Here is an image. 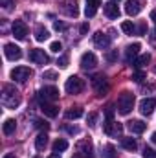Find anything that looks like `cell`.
I'll list each match as a JSON object with an SVG mask.
<instances>
[{
	"instance_id": "1",
	"label": "cell",
	"mask_w": 156,
	"mask_h": 158,
	"mask_svg": "<svg viewBox=\"0 0 156 158\" xmlns=\"http://www.w3.org/2000/svg\"><path fill=\"white\" fill-rule=\"evenodd\" d=\"M0 101H2V105H4L6 109H15V107H18V103H20V94H18V90H17L15 86L6 85L4 90H2Z\"/></svg>"
},
{
	"instance_id": "2",
	"label": "cell",
	"mask_w": 156,
	"mask_h": 158,
	"mask_svg": "<svg viewBox=\"0 0 156 158\" xmlns=\"http://www.w3.org/2000/svg\"><path fill=\"white\" fill-rule=\"evenodd\" d=\"M132 109H134V94L127 92V90L121 92V96L117 98V110H119V114L127 116Z\"/></svg>"
},
{
	"instance_id": "3",
	"label": "cell",
	"mask_w": 156,
	"mask_h": 158,
	"mask_svg": "<svg viewBox=\"0 0 156 158\" xmlns=\"http://www.w3.org/2000/svg\"><path fill=\"white\" fill-rule=\"evenodd\" d=\"M11 79L13 81H18V83H26L28 79L33 76V70L30 68V66H17V68H13L11 70Z\"/></svg>"
},
{
	"instance_id": "4",
	"label": "cell",
	"mask_w": 156,
	"mask_h": 158,
	"mask_svg": "<svg viewBox=\"0 0 156 158\" xmlns=\"http://www.w3.org/2000/svg\"><path fill=\"white\" fill-rule=\"evenodd\" d=\"M83 88H84V81L81 77H77V76L68 77L66 83H64V90L68 94H79V92H83Z\"/></svg>"
},
{
	"instance_id": "5",
	"label": "cell",
	"mask_w": 156,
	"mask_h": 158,
	"mask_svg": "<svg viewBox=\"0 0 156 158\" xmlns=\"http://www.w3.org/2000/svg\"><path fill=\"white\" fill-rule=\"evenodd\" d=\"M37 98H39L40 103H44V101H55V99H59V90L55 88V86H44V88H40L39 92H37Z\"/></svg>"
},
{
	"instance_id": "6",
	"label": "cell",
	"mask_w": 156,
	"mask_h": 158,
	"mask_svg": "<svg viewBox=\"0 0 156 158\" xmlns=\"http://www.w3.org/2000/svg\"><path fill=\"white\" fill-rule=\"evenodd\" d=\"M79 64H81L83 70H92V68H96V66H97V57H96V53H92V52H84V53L81 55Z\"/></svg>"
},
{
	"instance_id": "7",
	"label": "cell",
	"mask_w": 156,
	"mask_h": 158,
	"mask_svg": "<svg viewBox=\"0 0 156 158\" xmlns=\"http://www.w3.org/2000/svg\"><path fill=\"white\" fill-rule=\"evenodd\" d=\"M4 53H6V57H7L9 61H18V59L22 57V50H20L17 44H13V42H7V44L4 46Z\"/></svg>"
},
{
	"instance_id": "8",
	"label": "cell",
	"mask_w": 156,
	"mask_h": 158,
	"mask_svg": "<svg viewBox=\"0 0 156 158\" xmlns=\"http://www.w3.org/2000/svg\"><path fill=\"white\" fill-rule=\"evenodd\" d=\"M11 31H13L15 39L24 40V39H26V35H28V26H26L22 20H15V22H13V26H11Z\"/></svg>"
},
{
	"instance_id": "9",
	"label": "cell",
	"mask_w": 156,
	"mask_h": 158,
	"mask_svg": "<svg viewBox=\"0 0 156 158\" xmlns=\"http://www.w3.org/2000/svg\"><path fill=\"white\" fill-rule=\"evenodd\" d=\"M105 132H107L109 136H121L123 125H121L119 121H114V119H107V123H105Z\"/></svg>"
},
{
	"instance_id": "10",
	"label": "cell",
	"mask_w": 156,
	"mask_h": 158,
	"mask_svg": "<svg viewBox=\"0 0 156 158\" xmlns=\"http://www.w3.org/2000/svg\"><path fill=\"white\" fill-rule=\"evenodd\" d=\"M154 109H156V99L154 98H145V99L140 101V112H142L143 116H151Z\"/></svg>"
},
{
	"instance_id": "11",
	"label": "cell",
	"mask_w": 156,
	"mask_h": 158,
	"mask_svg": "<svg viewBox=\"0 0 156 158\" xmlns=\"http://www.w3.org/2000/svg\"><path fill=\"white\" fill-rule=\"evenodd\" d=\"M92 85H94L97 96H105V92L109 90V83H107L105 76H96V77L92 79Z\"/></svg>"
},
{
	"instance_id": "12",
	"label": "cell",
	"mask_w": 156,
	"mask_h": 158,
	"mask_svg": "<svg viewBox=\"0 0 156 158\" xmlns=\"http://www.w3.org/2000/svg\"><path fill=\"white\" fill-rule=\"evenodd\" d=\"M77 151L84 158H94V145L90 140H81L77 143Z\"/></svg>"
},
{
	"instance_id": "13",
	"label": "cell",
	"mask_w": 156,
	"mask_h": 158,
	"mask_svg": "<svg viewBox=\"0 0 156 158\" xmlns=\"http://www.w3.org/2000/svg\"><path fill=\"white\" fill-rule=\"evenodd\" d=\"M30 61H33V63H37V64H46V63L50 61V57L44 53V50L35 48V50L30 52Z\"/></svg>"
},
{
	"instance_id": "14",
	"label": "cell",
	"mask_w": 156,
	"mask_h": 158,
	"mask_svg": "<svg viewBox=\"0 0 156 158\" xmlns=\"http://www.w3.org/2000/svg\"><path fill=\"white\" fill-rule=\"evenodd\" d=\"M63 11L68 15V17H77L79 15V6H77V0H68L63 4Z\"/></svg>"
},
{
	"instance_id": "15",
	"label": "cell",
	"mask_w": 156,
	"mask_h": 158,
	"mask_svg": "<svg viewBox=\"0 0 156 158\" xmlns=\"http://www.w3.org/2000/svg\"><path fill=\"white\" fill-rule=\"evenodd\" d=\"M140 48H142V46H140L138 42L127 46V52H125V59H127V63H134V61H136V57H138V53H140Z\"/></svg>"
},
{
	"instance_id": "16",
	"label": "cell",
	"mask_w": 156,
	"mask_h": 158,
	"mask_svg": "<svg viewBox=\"0 0 156 158\" xmlns=\"http://www.w3.org/2000/svg\"><path fill=\"white\" fill-rule=\"evenodd\" d=\"M145 127H147V123H143L142 119H130V121H127V129L130 132H134V134H142L145 131Z\"/></svg>"
},
{
	"instance_id": "17",
	"label": "cell",
	"mask_w": 156,
	"mask_h": 158,
	"mask_svg": "<svg viewBox=\"0 0 156 158\" xmlns=\"http://www.w3.org/2000/svg\"><path fill=\"white\" fill-rule=\"evenodd\" d=\"M40 110H42V114L48 116V118H55V116L59 114V109H57L53 103H48V101L40 103Z\"/></svg>"
},
{
	"instance_id": "18",
	"label": "cell",
	"mask_w": 156,
	"mask_h": 158,
	"mask_svg": "<svg viewBox=\"0 0 156 158\" xmlns=\"http://www.w3.org/2000/svg\"><path fill=\"white\" fill-rule=\"evenodd\" d=\"M125 11H127V15L134 17V15H138V13L142 11V4H140L138 0H127V4H125Z\"/></svg>"
},
{
	"instance_id": "19",
	"label": "cell",
	"mask_w": 156,
	"mask_h": 158,
	"mask_svg": "<svg viewBox=\"0 0 156 158\" xmlns=\"http://www.w3.org/2000/svg\"><path fill=\"white\" fill-rule=\"evenodd\" d=\"M94 44H96L97 48H107V46L110 44V37L105 35L103 31H97V33L94 35Z\"/></svg>"
},
{
	"instance_id": "20",
	"label": "cell",
	"mask_w": 156,
	"mask_h": 158,
	"mask_svg": "<svg viewBox=\"0 0 156 158\" xmlns=\"http://www.w3.org/2000/svg\"><path fill=\"white\" fill-rule=\"evenodd\" d=\"M101 4L97 2V0H86V7H84V15H86V19H92L96 13H97V7H99Z\"/></svg>"
},
{
	"instance_id": "21",
	"label": "cell",
	"mask_w": 156,
	"mask_h": 158,
	"mask_svg": "<svg viewBox=\"0 0 156 158\" xmlns=\"http://www.w3.org/2000/svg\"><path fill=\"white\" fill-rule=\"evenodd\" d=\"M105 15L109 17V19H117L119 17V7H117L116 2H109V4H105Z\"/></svg>"
},
{
	"instance_id": "22",
	"label": "cell",
	"mask_w": 156,
	"mask_h": 158,
	"mask_svg": "<svg viewBox=\"0 0 156 158\" xmlns=\"http://www.w3.org/2000/svg\"><path fill=\"white\" fill-rule=\"evenodd\" d=\"M151 63V53H142L140 57H136V61L132 63V66L136 68V70H140V68H143L145 64H149Z\"/></svg>"
},
{
	"instance_id": "23",
	"label": "cell",
	"mask_w": 156,
	"mask_h": 158,
	"mask_svg": "<svg viewBox=\"0 0 156 158\" xmlns=\"http://www.w3.org/2000/svg\"><path fill=\"white\" fill-rule=\"evenodd\" d=\"M46 145H48V134L46 132H40L39 136L35 138V147H37V151H44Z\"/></svg>"
},
{
	"instance_id": "24",
	"label": "cell",
	"mask_w": 156,
	"mask_h": 158,
	"mask_svg": "<svg viewBox=\"0 0 156 158\" xmlns=\"http://www.w3.org/2000/svg\"><path fill=\"white\" fill-rule=\"evenodd\" d=\"M15 129H17V121H15V119H6V121H4V125H2V131H4V134H7V136H9V134H13V132H15Z\"/></svg>"
},
{
	"instance_id": "25",
	"label": "cell",
	"mask_w": 156,
	"mask_h": 158,
	"mask_svg": "<svg viewBox=\"0 0 156 158\" xmlns=\"http://www.w3.org/2000/svg\"><path fill=\"white\" fill-rule=\"evenodd\" d=\"M121 147L132 153V151L138 149V143H136V140H132V138H121Z\"/></svg>"
},
{
	"instance_id": "26",
	"label": "cell",
	"mask_w": 156,
	"mask_h": 158,
	"mask_svg": "<svg viewBox=\"0 0 156 158\" xmlns=\"http://www.w3.org/2000/svg\"><path fill=\"white\" fill-rule=\"evenodd\" d=\"M66 149H68V142H66V140L59 138V140L53 142V153H63V151H66Z\"/></svg>"
},
{
	"instance_id": "27",
	"label": "cell",
	"mask_w": 156,
	"mask_h": 158,
	"mask_svg": "<svg viewBox=\"0 0 156 158\" xmlns=\"http://www.w3.org/2000/svg\"><path fill=\"white\" fill-rule=\"evenodd\" d=\"M50 37V33H48V30L46 28H42V26H39L37 30H35V39L39 40V42H42V40H46Z\"/></svg>"
},
{
	"instance_id": "28",
	"label": "cell",
	"mask_w": 156,
	"mask_h": 158,
	"mask_svg": "<svg viewBox=\"0 0 156 158\" xmlns=\"http://www.w3.org/2000/svg\"><path fill=\"white\" fill-rule=\"evenodd\" d=\"M121 30H123L127 35H132V33H136V26H134L130 20H125V22H121Z\"/></svg>"
},
{
	"instance_id": "29",
	"label": "cell",
	"mask_w": 156,
	"mask_h": 158,
	"mask_svg": "<svg viewBox=\"0 0 156 158\" xmlns=\"http://www.w3.org/2000/svg\"><path fill=\"white\" fill-rule=\"evenodd\" d=\"M81 116H83V109H79V107L66 110V119H77V118H81Z\"/></svg>"
},
{
	"instance_id": "30",
	"label": "cell",
	"mask_w": 156,
	"mask_h": 158,
	"mask_svg": "<svg viewBox=\"0 0 156 158\" xmlns=\"http://www.w3.org/2000/svg\"><path fill=\"white\" fill-rule=\"evenodd\" d=\"M50 50H51V52H53V53H59V52H61V50H63V44H61V42H59V40H53V42H51V44H50Z\"/></svg>"
},
{
	"instance_id": "31",
	"label": "cell",
	"mask_w": 156,
	"mask_h": 158,
	"mask_svg": "<svg viewBox=\"0 0 156 158\" xmlns=\"http://www.w3.org/2000/svg\"><path fill=\"white\" fill-rule=\"evenodd\" d=\"M105 158H116V149L112 145H107L105 147Z\"/></svg>"
},
{
	"instance_id": "32",
	"label": "cell",
	"mask_w": 156,
	"mask_h": 158,
	"mask_svg": "<svg viewBox=\"0 0 156 158\" xmlns=\"http://www.w3.org/2000/svg\"><path fill=\"white\" fill-rule=\"evenodd\" d=\"M143 79H145V72H142V70H138V72L132 74V81H136V83H142Z\"/></svg>"
},
{
	"instance_id": "33",
	"label": "cell",
	"mask_w": 156,
	"mask_h": 158,
	"mask_svg": "<svg viewBox=\"0 0 156 158\" xmlns=\"http://www.w3.org/2000/svg\"><path fill=\"white\" fill-rule=\"evenodd\" d=\"M107 61H109V63L117 61V50H110V52H107Z\"/></svg>"
},
{
	"instance_id": "34",
	"label": "cell",
	"mask_w": 156,
	"mask_h": 158,
	"mask_svg": "<svg viewBox=\"0 0 156 158\" xmlns=\"http://www.w3.org/2000/svg\"><path fill=\"white\" fill-rule=\"evenodd\" d=\"M143 158H156V151H153L151 147L143 149Z\"/></svg>"
},
{
	"instance_id": "35",
	"label": "cell",
	"mask_w": 156,
	"mask_h": 158,
	"mask_svg": "<svg viewBox=\"0 0 156 158\" xmlns=\"http://www.w3.org/2000/svg\"><path fill=\"white\" fill-rule=\"evenodd\" d=\"M96 119H97V114H96V112H90V114H88V125L94 127V125H96Z\"/></svg>"
},
{
	"instance_id": "36",
	"label": "cell",
	"mask_w": 156,
	"mask_h": 158,
	"mask_svg": "<svg viewBox=\"0 0 156 158\" xmlns=\"http://www.w3.org/2000/svg\"><path fill=\"white\" fill-rule=\"evenodd\" d=\"M35 127H39V129H44V131H48V123L46 121H42V119H35Z\"/></svg>"
},
{
	"instance_id": "37",
	"label": "cell",
	"mask_w": 156,
	"mask_h": 158,
	"mask_svg": "<svg viewBox=\"0 0 156 158\" xmlns=\"http://www.w3.org/2000/svg\"><path fill=\"white\" fill-rule=\"evenodd\" d=\"M53 28H55L57 31H63V30H66V26H64L63 22H59V20H55V22H53Z\"/></svg>"
},
{
	"instance_id": "38",
	"label": "cell",
	"mask_w": 156,
	"mask_h": 158,
	"mask_svg": "<svg viewBox=\"0 0 156 158\" xmlns=\"http://www.w3.org/2000/svg\"><path fill=\"white\" fill-rule=\"evenodd\" d=\"M59 66H61V68H66V66H68V57H66V55H63V57L59 59Z\"/></svg>"
},
{
	"instance_id": "39",
	"label": "cell",
	"mask_w": 156,
	"mask_h": 158,
	"mask_svg": "<svg viewBox=\"0 0 156 158\" xmlns=\"http://www.w3.org/2000/svg\"><path fill=\"white\" fill-rule=\"evenodd\" d=\"M42 77L44 79H57V74H55V72H44Z\"/></svg>"
},
{
	"instance_id": "40",
	"label": "cell",
	"mask_w": 156,
	"mask_h": 158,
	"mask_svg": "<svg viewBox=\"0 0 156 158\" xmlns=\"http://www.w3.org/2000/svg\"><path fill=\"white\" fill-rule=\"evenodd\" d=\"M145 31H147V24H145V22H142V24H140V28H138V33H140V35H145Z\"/></svg>"
},
{
	"instance_id": "41",
	"label": "cell",
	"mask_w": 156,
	"mask_h": 158,
	"mask_svg": "<svg viewBox=\"0 0 156 158\" xmlns=\"http://www.w3.org/2000/svg\"><path fill=\"white\" fill-rule=\"evenodd\" d=\"M13 2H15V0H0V4H2V6H4V7H6V9H9V7H11V4H13Z\"/></svg>"
},
{
	"instance_id": "42",
	"label": "cell",
	"mask_w": 156,
	"mask_h": 158,
	"mask_svg": "<svg viewBox=\"0 0 156 158\" xmlns=\"http://www.w3.org/2000/svg\"><path fill=\"white\" fill-rule=\"evenodd\" d=\"M88 31V24H81V33H86Z\"/></svg>"
},
{
	"instance_id": "43",
	"label": "cell",
	"mask_w": 156,
	"mask_h": 158,
	"mask_svg": "<svg viewBox=\"0 0 156 158\" xmlns=\"http://www.w3.org/2000/svg\"><path fill=\"white\" fill-rule=\"evenodd\" d=\"M66 129H68V132H72V134H76V132H77V129H76V127H66Z\"/></svg>"
},
{
	"instance_id": "44",
	"label": "cell",
	"mask_w": 156,
	"mask_h": 158,
	"mask_svg": "<svg viewBox=\"0 0 156 158\" xmlns=\"http://www.w3.org/2000/svg\"><path fill=\"white\" fill-rule=\"evenodd\" d=\"M151 19H153V20L156 22V11H153V13H151Z\"/></svg>"
},
{
	"instance_id": "45",
	"label": "cell",
	"mask_w": 156,
	"mask_h": 158,
	"mask_svg": "<svg viewBox=\"0 0 156 158\" xmlns=\"http://www.w3.org/2000/svg\"><path fill=\"white\" fill-rule=\"evenodd\" d=\"M151 140H153V142L156 143V132H153V136H151Z\"/></svg>"
},
{
	"instance_id": "46",
	"label": "cell",
	"mask_w": 156,
	"mask_h": 158,
	"mask_svg": "<svg viewBox=\"0 0 156 158\" xmlns=\"http://www.w3.org/2000/svg\"><path fill=\"white\" fill-rule=\"evenodd\" d=\"M4 158H17L15 155H4Z\"/></svg>"
},
{
	"instance_id": "47",
	"label": "cell",
	"mask_w": 156,
	"mask_h": 158,
	"mask_svg": "<svg viewBox=\"0 0 156 158\" xmlns=\"http://www.w3.org/2000/svg\"><path fill=\"white\" fill-rule=\"evenodd\" d=\"M48 158H59V156L57 155H51V156H48Z\"/></svg>"
},
{
	"instance_id": "48",
	"label": "cell",
	"mask_w": 156,
	"mask_h": 158,
	"mask_svg": "<svg viewBox=\"0 0 156 158\" xmlns=\"http://www.w3.org/2000/svg\"><path fill=\"white\" fill-rule=\"evenodd\" d=\"M110 2H119V0H110Z\"/></svg>"
},
{
	"instance_id": "49",
	"label": "cell",
	"mask_w": 156,
	"mask_h": 158,
	"mask_svg": "<svg viewBox=\"0 0 156 158\" xmlns=\"http://www.w3.org/2000/svg\"><path fill=\"white\" fill-rule=\"evenodd\" d=\"M154 74H156V66H154Z\"/></svg>"
},
{
	"instance_id": "50",
	"label": "cell",
	"mask_w": 156,
	"mask_h": 158,
	"mask_svg": "<svg viewBox=\"0 0 156 158\" xmlns=\"http://www.w3.org/2000/svg\"><path fill=\"white\" fill-rule=\"evenodd\" d=\"M76 158H79V156H76Z\"/></svg>"
}]
</instances>
